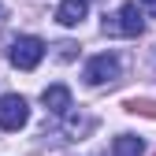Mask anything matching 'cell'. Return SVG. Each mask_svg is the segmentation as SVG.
<instances>
[{
	"instance_id": "7",
	"label": "cell",
	"mask_w": 156,
	"mask_h": 156,
	"mask_svg": "<svg viewBox=\"0 0 156 156\" xmlns=\"http://www.w3.org/2000/svg\"><path fill=\"white\" fill-rule=\"evenodd\" d=\"M112 156H145V141L134 134H119L112 141Z\"/></svg>"
},
{
	"instance_id": "9",
	"label": "cell",
	"mask_w": 156,
	"mask_h": 156,
	"mask_svg": "<svg viewBox=\"0 0 156 156\" xmlns=\"http://www.w3.org/2000/svg\"><path fill=\"white\" fill-rule=\"evenodd\" d=\"M141 8H145L149 15H156V0H141Z\"/></svg>"
},
{
	"instance_id": "1",
	"label": "cell",
	"mask_w": 156,
	"mask_h": 156,
	"mask_svg": "<svg viewBox=\"0 0 156 156\" xmlns=\"http://www.w3.org/2000/svg\"><path fill=\"white\" fill-rule=\"evenodd\" d=\"M141 30H145V19L138 4H123L115 15H104V34L112 37H141Z\"/></svg>"
},
{
	"instance_id": "6",
	"label": "cell",
	"mask_w": 156,
	"mask_h": 156,
	"mask_svg": "<svg viewBox=\"0 0 156 156\" xmlns=\"http://www.w3.org/2000/svg\"><path fill=\"white\" fill-rule=\"evenodd\" d=\"M86 0H63L60 8H56V23L60 26H82V19H86Z\"/></svg>"
},
{
	"instance_id": "5",
	"label": "cell",
	"mask_w": 156,
	"mask_h": 156,
	"mask_svg": "<svg viewBox=\"0 0 156 156\" xmlns=\"http://www.w3.org/2000/svg\"><path fill=\"white\" fill-rule=\"evenodd\" d=\"M41 101H45V108H48L52 115H67V112H71V89H67V86H48V89L41 93Z\"/></svg>"
},
{
	"instance_id": "3",
	"label": "cell",
	"mask_w": 156,
	"mask_h": 156,
	"mask_svg": "<svg viewBox=\"0 0 156 156\" xmlns=\"http://www.w3.org/2000/svg\"><path fill=\"white\" fill-rule=\"evenodd\" d=\"M30 119V104L19 93H4L0 97V130H23Z\"/></svg>"
},
{
	"instance_id": "2",
	"label": "cell",
	"mask_w": 156,
	"mask_h": 156,
	"mask_svg": "<svg viewBox=\"0 0 156 156\" xmlns=\"http://www.w3.org/2000/svg\"><path fill=\"white\" fill-rule=\"evenodd\" d=\"M8 60H11L19 71H34L37 63L45 60V41H41V37H34V34L15 37V41H11V52H8Z\"/></svg>"
},
{
	"instance_id": "4",
	"label": "cell",
	"mask_w": 156,
	"mask_h": 156,
	"mask_svg": "<svg viewBox=\"0 0 156 156\" xmlns=\"http://www.w3.org/2000/svg\"><path fill=\"white\" fill-rule=\"evenodd\" d=\"M86 82L89 86H104V82H115L119 78V56H112V52H101V56H93V60L86 63Z\"/></svg>"
},
{
	"instance_id": "8",
	"label": "cell",
	"mask_w": 156,
	"mask_h": 156,
	"mask_svg": "<svg viewBox=\"0 0 156 156\" xmlns=\"http://www.w3.org/2000/svg\"><path fill=\"white\" fill-rule=\"evenodd\" d=\"M130 112H145V115H156V104H149V101H130Z\"/></svg>"
}]
</instances>
